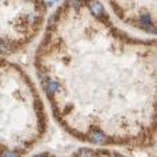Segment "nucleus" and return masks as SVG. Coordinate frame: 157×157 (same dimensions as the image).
<instances>
[{
	"instance_id": "obj_1",
	"label": "nucleus",
	"mask_w": 157,
	"mask_h": 157,
	"mask_svg": "<svg viewBox=\"0 0 157 157\" xmlns=\"http://www.w3.org/2000/svg\"><path fill=\"white\" fill-rule=\"evenodd\" d=\"M90 10H91V13L94 14L95 17H102V14H104L102 4L98 3V2H93V3L90 4Z\"/></svg>"
},
{
	"instance_id": "obj_2",
	"label": "nucleus",
	"mask_w": 157,
	"mask_h": 157,
	"mask_svg": "<svg viewBox=\"0 0 157 157\" xmlns=\"http://www.w3.org/2000/svg\"><path fill=\"white\" fill-rule=\"evenodd\" d=\"M59 88H60L59 83H58V82H53V80L48 82V84H46V91H48L51 95H53V94H56V93H59Z\"/></svg>"
},
{
	"instance_id": "obj_3",
	"label": "nucleus",
	"mask_w": 157,
	"mask_h": 157,
	"mask_svg": "<svg viewBox=\"0 0 157 157\" xmlns=\"http://www.w3.org/2000/svg\"><path fill=\"white\" fill-rule=\"evenodd\" d=\"M91 140L94 142V143H97V144L104 143V142H105V135L102 133V132L97 131V132H94V133L91 135Z\"/></svg>"
},
{
	"instance_id": "obj_4",
	"label": "nucleus",
	"mask_w": 157,
	"mask_h": 157,
	"mask_svg": "<svg viewBox=\"0 0 157 157\" xmlns=\"http://www.w3.org/2000/svg\"><path fill=\"white\" fill-rule=\"evenodd\" d=\"M139 21H140L142 25H147V24H151V17L149 14H142L139 17Z\"/></svg>"
},
{
	"instance_id": "obj_5",
	"label": "nucleus",
	"mask_w": 157,
	"mask_h": 157,
	"mask_svg": "<svg viewBox=\"0 0 157 157\" xmlns=\"http://www.w3.org/2000/svg\"><path fill=\"white\" fill-rule=\"evenodd\" d=\"M78 156H93V154H95L94 150H91V149H80V150L77 151Z\"/></svg>"
},
{
	"instance_id": "obj_6",
	"label": "nucleus",
	"mask_w": 157,
	"mask_h": 157,
	"mask_svg": "<svg viewBox=\"0 0 157 157\" xmlns=\"http://www.w3.org/2000/svg\"><path fill=\"white\" fill-rule=\"evenodd\" d=\"M142 28H143L144 31H147V33H150V34H156V33H157L156 27H153L151 24H147V25H142Z\"/></svg>"
},
{
	"instance_id": "obj_7",
	"label": "nucleus",
	"mask_w": 157,
	"mask_h": 157,
	"mask_svg": "<svg viewBox=\"0 0 157 157\" xmlns=\"http://www.w3.org/2000/svg\"><path fill=\"white\" fill-rule=\"evenodd\" d=\"M70 4H72L75 9H80L83 6V0H70Z\"/></svg>"
},
{
	"instance_id": "obj_8",
	"label": "nucleus",
	"mask_w": 157,
	"mask_h": 157,
	"mask_svg": "<svg viewBox=\"0 0 157 157\" xmlns=\"http://www.w3.org/2000/svg\"><path fill=\"white\" fill-rule=\"evenodd\" d=\"M4 156L6 157H14V156H17V153H14V151H6Z\"/></svg>"
},
{
	"instance_id": "obj_9",
	"label": "nucleus",
	"mask_w": 157,
	"mask_h": 157,
	"mask_svg": "<svg viewBox=\"0 0 157 157\" xmlns=\"http://www.w3.org/2000/svg\"><path fill=\"white\" fill-rule=\"evenodd\" d=\"M53 2H59V0H53Z\"/></svg>"
}]
</instances>
